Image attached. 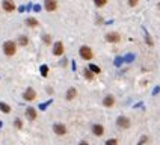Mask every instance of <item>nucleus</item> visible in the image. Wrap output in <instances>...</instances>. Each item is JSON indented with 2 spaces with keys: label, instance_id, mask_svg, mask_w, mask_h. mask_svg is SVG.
Listing matches in <instances>:
<instances>
[{
  "label": "nucleus",
  "instance_id": "20e7f679",
  "mask_svg": "<svg viewBox=\"0 0 160 145\" xmlns=\"http://www.w3.org/2000/svg\"><path fill=\"white\" fill-rule=\"evenodd\" d=\"M106 41L107 43H112V44H116L121 41V35H119L118 32H109V33H106Z\"/></svg>",
  "mask_w": 160,
  "mask_h": 145
},
{
  "label": "nucleus",
  "instance_id": "f8f14e48",
  "mask_svg": "<svg viewBox=\"0 0 160 145\" xmlns=\"http://www.w3.org/2000/svg\"><path fill=\"white\" fill-rule=\"evenodd\" d=\"M26 116L29 118L30 121H35L36 118H38V113H36V110H35V107H32V106H29L27 109H26Z\"/></svg>",
  "mask_w": 160,
  "mask_h": 145
},
{
  "label": "nucleus",
  "instance_id": "9b49d317",
  "mask_svg": "<svg viewBox=\"0 0 160 145\" xmlns=\"http://www.w3.org/2000/svg\"><path fill=\"white\" fill-rule=\"evenodd\" d=\"M3 9L6 12H14L15 11V3L12 2V0H3V3H2Z\"/></svg>",
  "mask_w": 160,
  "mask_h": 145
},
{
  "label": "nucleus",
  "instance_id": "bb28decb",
  "mask_svg": "<svg viewBox=\"0 0 160 145\" xmlns=\"http://www.w3.org/2000/svg\"><path fill=\"white\" fill-rule=\"evenodd\" d=\"M79 145H89V144H88V142H86V141H82V142H80V144H79Z\"/></svg>",
  "mask_w": 160,
  "mask_h": 145
},
{
  "label": "nucleus",
  "instance_id": "423d86ee",
  "mask_svg": "<svg viewBox=\"0 0 160 145\" xmlns=\"http://www.w3.org/2000/svg\"><path fill=\"white\" fill-rule=\"evenodd\" d=\"M23 98L26 101H33L36 98V91L33 88H27V89L24 91V94H23Z\"/></svg>",
  "mask_w": 160,
  "mask_h": 145
},
{
  "label": "nucleus",
  "instance_id": "cd10ccee",
  "mask_svg": "<svg viewBox=\"0 0 160 145\" xmlns=\"http://www.w3.org/2000/svg\"><path fill=\"white\" fill-rule=\"evenodd\" d=\"M157 8H159V9H160V2H159V5H157Z\"/></svg>",
  "mask_w": 160,
  "mask_h": 145
},
{
  "label": "nucleus",
  "instance_id": "4468645a",
  "mask_svg": "<svg viewBox=\"0 0 160 145\" xmlns=\"http://www.w3.org/2000/svg\"><path fill=\"white\" fill-rule=\"evenodd\" d=\"M83 76H85V79H86V80H94V77H95V74L92 73L89 68H85V71H83Z\"/></svg>",
  "mask_w": 160,
  "mask_h": 145
},
{
  "label": "nucleus",
  "instance_id": "a878e982",
  "mask_svg": "<svg viewBox=\"0 0 160 145\" xmlns=\"http://www.w3.org/2000/svg\"><path fill=\"white\" fill-rule=\"evenodd\" d=\"M15 127H17L18 130L23 127V123H21V120H15Z\"/></svg>",
  "mask_w": 160,
  "mask_h": 145
},
{
  "label": "nucleus",
  "instance_id": "7ed1b4c3",
  "mask_svg": "<svg viewBox=\"0 0 160 145\" xmlns=\"http://www.w3.org/2000/svg\"><path fill=\"white\" fill-rule=\"evenodd\" d=\"M116 126H118L119 128H123V130H127V128H130L131 121H130V118L121 115V116H118V118H116Z\"/></svg>",
  "mask_w": 160,
  "mask_h": 145
},
{
  "label": "nucleus",
  "instance_id": "412c9836",
  "mask_svg": "<svg viewBox=\"0 0 160 145\" xmlns=\"http://www.w3.org/2000/svg\"><path fill=\"white\" fill-rule=\"evenodd\" d=\"M43 39H44V43H45L47 45H50V43H51V36H50V35H44Z\"/></svg>",
  "mask_w": 160,
  "mask_h": 145
},
{
  "label": "nucleus",
  "instance_id": "9d476101",
  "mask_svg": "<svg viewBox=\"0 0 160 145\" xmlns=\"http://www.w3.org/2000/svg\"><path fill=\"white\" fill-rule=\"evenodd\" d=\"M92 133H94V136L101 138L104 135V127L101 124H94V126H92Z\"/></svg>",
  "mask_w": 160,
  "mask_h": 145
},
{
  "label": "nucleus",
  "instance_id": "f03ea898",
  "mask_svg": "<svg viewBox=\"0 0 160 145\" xmlns=\"http://www.w3.org/2000/svg\"><path fill=\"white\" fill-rule=\"evenodd\" d=\"M79 55L80 58H82L83 61H91L92 58H94V53H92V48L89 45H82L79 48Z\"/></svg>",
  "mask_w": 160,
  "mask_h": 145
},
{
  "label": "nucleus",
  "instance_id": "4be33fe9",
  "mask_svg": "<svg viewBox=\"0 0 160 145\" xmlns=\"http://www.w3.org/2000/svg\"><path fill=\"white\" fill-rule=\"evenodd\" d=\"M146 142H148V136H142V138L139 139L138 145H143V144H146Z\"/></svg>",
  "mask_w": 160,
  "mask_h": 145
},
{
  "label": "nucleus",
  "instance_id": "a211bd4d",
  "mask_svg": "<svg viewBox=\"0 0 160 145\" xmlns=\"http://www.w3.org/2000/svg\"><path fill=\"white\" fill-rule=\"evenodd\" d=\"M88 68H89L92 73H94V74H100V73H101V68L98 67V65H94V63H91Z\"/></svg>",
  "mask_w": 160,
  "mask_h": 145
},
{
  "label": "nucleus",
  "instance_id": "2eb2a0df",
  "mask_svg": "<svg viewBox=\"0 0 160 145\" xmlns=\"http://www.w3.org/2000/svg\"><path fill=\"white\" fill-rule=\"evenodd\" d=\"M27 44H29V39H27V36H24V35L18 36V45H21V47H26Z\"/></svg>",
  "mask_w": 160,
  "mask_h": 145
},
{
  "label": "nucleus",
  "instance_id": "c85d7f7f",
  "mask_svg": "<svg viewBox=\"0 0 160 145\" xmlns=\"http://www.w3.org/2000/svg\"><path fill=\"white\" fill-rule=\"evenodd\" d=\"M2 126H3V124H2V123H0V127H2Z\"/></svg>",
  "mask_w": 160,
  "mask_h": 145
},
{
  "label": "nucleus",
  "instance_id": "6e6552de",
  "mask_svg": "<svg viewBox=\"0 0 160 145\" xmlns=\"http://www.w3.org/2000/svg\"><path fill=\"white\" fill-rule=\"evenodd\" d=\"M44 8L48 12H55L58 9V2H56V0H45V2H44Z\"/></svg>",
  "mask_w": 160,
  "mask_h": 145
},
{
  "label": "nucleus",
  "instance_id": "ddd939ff",
  "mask_svg": "<svg viewBox=\"0 0 160 145\" xmlns=\"http://www.w3.org/2000/svg\"><path fill=\"white\" fill-rule=\"evenodd\" d=\"M76 95H77V89H76V88H68L65 98L68 100V101H71V100H74V97H76Z\"/></svg>",
  "mask_w": 160,
  "mask_h": 145
},
{
  "label": "nucleus",
  "instance_id": "393cba45",
  "mask_svg": "<svg viewBox=\"0 0 160 145\" xmlns=\"http://www.w3.org/2000/svg\"><path fill=\"white\" fill-rule=\"evenodd\" d=\"M145 41L148 43V45H150V47H153V39H151V36H150L148 33H146V36H145Z\"/></svg>",
  "mask_w": 160,
  "mask_h": 145
},
{
  "label": "nucleus",
  "instance_id": "39448f33",
  "mask_svg": "<svg viewBox=\"0 0 160 145\" xmlns=\"http://www.w3.org/2000/svg\"><path fill=\"white\" fill-rule=\"evenodd\" d=\"M65 51V47L62 44V41H56L55 44H53V55L55 56H62Z\"/></svg>",
  "mask_w": 160,
  "mask_h": 145
},
{
  "label": "nucleus",
  "instance_id": "f257e3e1",
  "mask_svg": "<svg viewBox=\"0 0 160 145\" xmlns=\"http://www.w3.org/2000/svg\"><path fill=\"white\" fill-rule=\"evenodd\" d=\"M3 53H5L8 58L14 56V55L17 53V44H15L14 41H6V43L3 44Z\"/></svg>",
  "mask_w": 160,
  "mask_h": 145
},
{
  "label": "nucleus",
  "instance_id": "dca6fc26",
  "mask_svg": "<svg viewBox=\"0 0 160 145\" xmlns=\"http://www.w3.org/2000/svg\"><path fill=\"white\" fill-rule=\"evenodd\" d=\"M0 110H2L3 113H9V112H11L9 104H6V103H3V101H0Z\"/></svg>",
  "mask_w": 160,
  "mask_h": 145
},
{
  "label": "nucleus",
  "instance_id": "6ab92c4d",
  "mask_svg": "<svg viewBox=\"0 0 160 145\" xmlns=\"http://www.w3.org/2000/svg\"><path fill=\"white\" fill-rule=\"evenodd\" d=\"M106 3H107V0H94V5L97 8H103V6H106Z\"/></svg>",
  "mask_w": 160,
  "mask_h": 145
},
{
  "label": "nucleus",
  "instance_id": "0eeeda50",
  "mask_svg": "<svg viewBox=\"0 0 160 145\" xmlns=\"http://www.w3.org/2000/svg\"><path fill=\"white\" fill-rule=\"evenodd\" d=\"M53 131H55L58 136H63V135H66V127L62 123H56L55 126H53Z\"/></svg>",
  "mask_w": 160,
  "mask_h": 145
},
{
  "label": "nucleus",
  "instance_id": "1a4fd4ad",
  "mask_svg": "<svg viewBox=\"0 0 160 145\" xmlns=\"http://www.w3.org/2000/svg\"><path fill=\"white\" fill-rule=\"evenodd\" d=\"M103 106L104 107H113L115 106V97L113 95H106L104 98H103Z\"/></svg>",
  "mask_w": 160,
  "mask_h": 145
},
{
  "label": "nucleus",
  "instance_id": "aec40b11",
  "mask_svg": "<svg viewBox=\"0 0 160 145\" xmlns=\"http://www.w3.org/2000/svg\"><path fill=\"white\" fill-rule=\"evenodd\" d=\"M41 74L44 77H47V74H48V67H47V65H43V67H41Z\"/></svg>",
  "mask_w": 160,
  "mask_h": 145
},
{
  "label": "nucleus",
  "instance_id": "f3484780",
  "mask_svg": "<svg viewBox=\"0 0 160 145\" xmlns=\"http://www.w3.org/2000/svg\"><path fill=\"white\" fill-rule=\"evenodd\" d=\"M26 24H27L29 26V27H36V26H38V20H35V18H27V20H26Z\"/></svg>",
  "mask_w": 160,
  "mask_h": 145
},
{
  "label": "nucleus",
  "instance_id": "5701e85b",
  "mask_svg": "<svg viewBox=\"0 0 160 145\" xmlns=\"http://www.w3.org/2000/svg\"><path fill=\"white\" fill-rule=\"evenodd\" d=\"M128 2V6H131V8H135V6H138V3H139V0H127Z\"/></svg>",
  "mask_w": 160,
  "mask_h": 145
},
{
  "label": "nucleus",
  "instance_id": "b1692460",
  "mask_svg": "<svg viewBox=\"0 0 160 145\" xmlns=\"http://www.w3.org/2000/svg\"><path fill=\"white\" fill-rule=\"evenodd\" d=\"M106 145H118V141L116 139H107V141H106Z\"/></svg>",
  "mask_w": 160,
  "mask_h": 145
}]
</instances>
